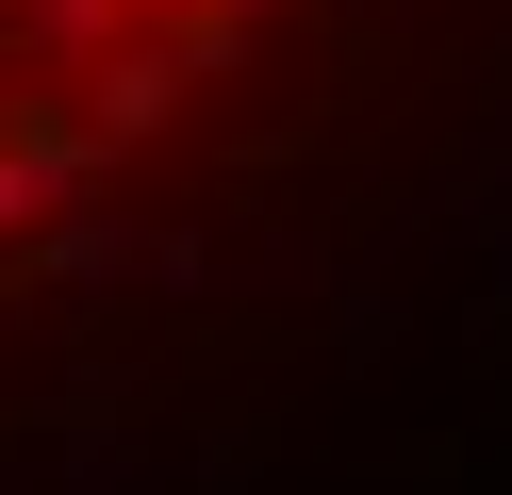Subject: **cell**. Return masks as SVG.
Masks as SVG:
<instances>
[{
  "instance_id": "obj_1",
  "label": "cell",
  "mask_w": 512,
  "mask_h": 495,
  "mask_svg": "<svg viewBox=\"0 0 512 495\" xmlns=\"http://www.w3.org/2000/svg\"><path fill=\"white\" fill-rule=\"evenodd\" d=\"M182 83H199V66H182V50H100V66H83V132H100V149H149V132H166L182 116Z\"/></svg>"
}]
</instances>
